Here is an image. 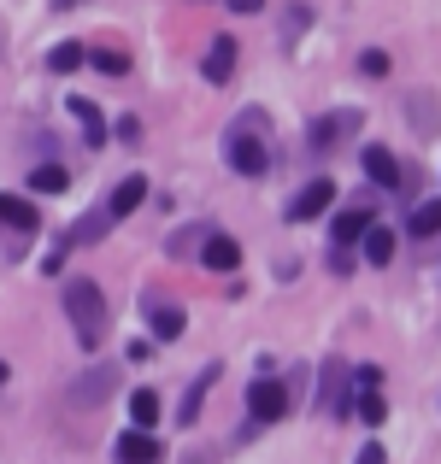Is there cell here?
<instances>
[{"label":"cell","instance_id":"1","mask_svg":"<svg viewBox=\"0 0 441 464\" xmlns=\"http://www.w3.org/2000/svg\"><path fill=\"white\" fill-rule=\"evenodd\" d=\"M65 312H71V329H77V341L83 347H101L106 341V329H113V312H106V295L89 283V276H71L65 283Z\"/></svg>","mask_w":441,"mask_h":464},{"label":"cell","instance_id":"2","mask_svg":"<svg viewBox=\"0 0 441 464\" xmlns=\"http://www.w3.org/2000/svg\"><path fill=\"white\" fill-rule=\"evenodd\" d=\"M348 400H353V364L348 359H324V376H318V411L348 418Z\"/></svg>","mask_w":441,"mask_h":464},{"label":"cell","instance_id":"3","mask_svg":"<svg viewBox=\"0 0 441 464\" xmlns=\"http://www.w3.org/2000/svg\"><path fill=\"white\" fill-rule=\"evenodd\" d=\"M289 411V388L277 382V376H260V382H248V418L253 423H277Z\"/></svg>","mask_w":441,"mask_h":464},{"label":"cell","instance_id":"4","mask_svg":"<svg viewBox=\"0 0 441 464\" xmlns=\"http://www.w3.org/2000/svg\"><path fill=\"white\" fill-rule=\"evenodd\" d=\"M224 159H230V170H236V177H265V170H271V148H265V141H253V136H230L224 141Z\"/></svg>","mask_w":441,"mask_h":464},{"label":"cell","instance_id":"5","mask_svg":"<svg viewBox=\"0 0 441 464\" xmlns=\"http://www.w3.org/2000/svg\"><path fill=\"white\" fill-rule=\"evenodd\" d=\"M329 206H336V182H306V188L289 200V224H312V218L329 212Z\"/></svg>","mask_w":441,"mask_h":464},{"label":"cell","instance_id":"6","mask_svg":"<svg viewBox=\"0 0 441 464\" xmlns=\"http://www.w3.org/2000/svg\"><path fill=\"white\" fill-rule=\"evenodd\" d=\"M348 136H359V112H329V118H318L312 130H306V141H312L318 153H329V148H341Z\"/></svg>","mask_w":441,"mask_h":464},{"label":"cell","instance_id":"7","mask_svg":"<svg viewBox=\"0 0 441 464\" xmlns=\"http://www.w3.org/2000/svg\"><path fill=\"white\" fill-rule=\"evenodd\" d=\"M113 382H118V371H113V364H94L89 376H77V388H71V400H77V406H101V400L113 394Z\"/></svg>","mask_w":441,"mask_h":464},{"label":"cell","instance_id":"8","mask_svg":"<svg viewBox=\"0 0 441 464\" xmlns=\"http://www.w3.org/2000/svg\"><path fill=\"white\" fill-rule=\"evenodd\" d=\"M118 464H159V441H153V430H130V435H118Z\"/></svg>","mask_w":441,"mask_h":464},{"label":"cell","instance_id":"9","mask_svg":"<svg viewBox=\"0 0 441 464\" xmlns=\"http://www.w3.org/2000/svg\"><path fill=\"white\" fill-rule=\"evenodd\" d=\"M201 259H206V271L230 276V271H236V265H241V241H230V236H206Z\"/></svg>","mask_w":441,"mask_h":464},{"label":"cell","instance_id":"10","mask_svg":"<svg viewBox=\"0 0 441 464\" xmlns=\"http://www.w3.org/2000/svg\"><path fill=\"white\" fill-rule=\"evenodd\" d=\"M359 165H365V177H371L377 188H400V165H395V153H388V148H365Z\"/></svg>","mask_w":441,"mask_h":464},{"label":"cell","instance_id":"11","mask_svg":"<svg viewBox=\"0 0 441 464\" xmlns=\"http://www.w3.org/2000/svg\"><path fill=\"white\" fill-rule=\"evenodd\" d=\"M182 306H165V300H147V329H153L159 341H182Z\"/></svg>","mask_w":441,"mask_h":464},{"label":"cell","instance_id":"12","mask_svg":"<svg viewBox=\"0 0 441 464\" xmlns=\"http://www.w3.org/2000/svg\"><path fill=\"white\" fill-rule=\"evenodd\" d=\"M0 224L6 229H18V236H30L35 224H42V212H35L24 194H0Z\"/></svg>","mask_w":441,"mask_h":464},{"label":"cell","instance_id":"13","mask_svg":"<svg viewBox=\"0 0 441 464\" xmlns=\"http://www.w3.org/2000/svg\"><path fill=\"white\" fill-rule=\"evenodd\" d=\"M236 53H241V47L236 42H230V35H218V42H212V53H206V82H230V71H236Z\"/></svg>","mask_w":441,"mask_h":464},{"label":"cell","instance_id":"14","mask_svg":"<svg viewBox=\"0 0 441 464\" xmlns=\"http://www.w3.org/2000/svg\"><path fill=\"white\" fill-rule=\"evenodd\" d=\"M212 382H218V364H206V371H201V382H189V394H182V406H177V423H182V430H189V423L201 418L206 388H212Z\"/></svg>","mask_w":441,"mask_h":464},{"label":"cell","instance_id":"15","mask_svg":"<svg viewBox=\"0 0 441 464\" xmlns=\"http://www.w3.org/2000/svg\"><path fill=\"white\" fill-rule=\"evenodd\" d=\"M71 118L83 124V136H89V148H101V141H106V118H101V106H94V101H83V94H71Z\"/></svg>","mask_w":441,"mask_h":464},{"label":"cell","instance_id":"16","mask_svg":"<svg viewBox=\"0 0 441 464\" xmlns=\"http://www.w3.org/2000/svg\"><path fill=\"white\" fill-rule=\"evenodd\" d=\"M371 229V206H353V212H336V224H329V236L341 241V247H353V241Z\"/></svg>","mask_w":441,"mask_h":464},{"label":"cell","instance_id":"17","mask_svg":"<svg viewBox=\"0 0 441 464\" xmlns=\"http://www.w3.org/2000/svg\"><path fill=\"white\" fill-rule=\"evenodd\" d=\"M113 224H118L113 212H89V218H77V224H71V241H65V247H94V241H101Z\"/></svg>","mask_w":441,"mask_h":464},{"label":"cell","instance_id":"18","mask_svg":"<svg viewBox=\"0 0 441 464\" xmlns=\"http://www.w3.org/2000/svg\"><path fill=\"white\" fill-rule=\"evenodd\" d=\"M142 200H147V182H142V177H124V182L113 188V200H106V212H113V218H130Z\"/></svg>","mask_w":441,"mask_h":464},{"label":"cell","instance_id":"19","mask_svg":"<svg viewBox=\"0 0 441 464\" xmlns=\"http://www.w3.org/2000/svg\"><path fill=\"white\" fill-rule=\"evenodd\" d=\"M359 247H365V259H371V265H388V259H395V236H388L383 224H371V229H365V236H359Z\"/></svg>","mask_w":441,"mask_h":464},{"label":"cell","instance_id":"20","mask_svg":"<svg viewBox=\"0 0 441 464\" xmlns=\"http://www.w3.org/2000/svg\"><path fill=\"white\" fill-rule=\"evenodd\" d=\"M130 418H136V430H153L159 423V394L153 388H136V394H130Z\"/></svg>","mask_w":441,"mask_h":464},{"label":"cell","instance_id":"21","mask_svg":"<svg viewBox=\"0 0 441 464\" xmlns=\"http://www.w3.org/2000/svg\"><path fill=\"white\" fill-rule=\"evenodd\" d=\"M412 236H418V241L441 236V200H424V206H412Z\"/></svg>","mask_w":441,"mask_h":464},{"label":"cell","instance_id":"22","mask_svg":"<svg viewBox=\"0 0 441 464\" xmlns=\"http://www.w3.org/2000/svg\"><path fill=\"white\" fill-rule=\"evenodd\" d=\"M47 65H54V71H83V65H89V47H83V42H59L54 53H47Z\"/></svg>","mask_w":441,"mask_h":464},{"label":"cell","instance_id":"23","mask_svg":"<svg viewBox=\"0 0 441 464\" xmlns=\"http://www.w3.org/2000/svg\"><path fill=\"white\" fill-rule=\"evenodd\" d=\"M65 165H35L30 170V194H59V188H65Z\"/></svg>","mask_w":441,"mask_h":464},{"label":"cell","instance_id":"24","mask_svg":"<svg viewBox=\"0 0 441 464\" xmlns=\"http://www.w3.org/2000/svg\"><path fill=\"white\" fill-rule=\"evenodd\" d=\"M89 65L106 71V77H124V71H130V53H118V47H89Z\"/></svg>","mask_w":441,"mask_h":464},{"label":"cell","instance_id":"25","mask_svg":"<svg viewBox=\"0 0 441 464\" xmlns=\"http://www.w3.org/2000/svg\"><path fill=\"white\" fill-rule=\"evenodd\" d=\"M359 423H371V430L388 423V400L377 394V388H359Z\"/></svg>","mask_w":441,"mask_h":464},{"label":"cell","instance_id":"26","mask_svg":"<svg viewBox=\"0 0 441 464\" xmlns=\"http://www.w3.org/2000/svg\"><path fill=\"white\" fill-rule=\"evenodd\" d=\"M359 71H365V77H388V53H383V47H365V53H359Z\"/></svg>","mask_w":441,"mask_h":464},{"label":"cell","instance_id":"27","mask_svg":"<svg viewBox=\"0 0 441 464\" xmlns=\"http://www.w3.org/2000/svg\"><path fill=\"white\" fill-rule=\"evenodd\" d=\"M407 118H412V124H424V130H436V112H430V106H424V94H412Z\"/></svg>","mask_w":441,"mask_h":464},{"label":"cell","instance_id":"28","mask_svg":"<svg viewBox=\"0 0 441 464\" xmlns=\"http://www.w3.org/2000/svg\"><path fill=\"white\" fill-rule=\"evenodd\" d=\"M113 136H118V141H130V148H136V141H142V124H136V118H118V124H113Z\"/></svg>","mask_w":441,"mask_h":464},{"label":"cell","instance_id":"29","mask_svg":"<svg viewBox=\"0 0 441 464\" xmlns=\"http://www.w3.org/2000/svg\"><path fill=\"white\" fill-rule=\"evenodd\" d=\"M359 464H388V453H383V447L371 441V447H365V453H359Z\"/></svg>","mask_w":441,"mask_h":464},{"label":"cell","instance_id":"30","mask_svg":"<svg viewBox=\"0 0 441 464\" xmlns=\"http://www.w3.org/2000/svg\"><path fill=\"white\" fill-rule=\"evenodd\" d=\"M230 12H265V0H224Z\"/></svg>","mask_w":441,"mask_h":464},{"label":"cell","instance_id":"31","mask_svg":"<svg viewBox=\"0 0 441 464\" xmlns=\"http://www.w3.org/2000/svg\"><path fill=\"white\" fill-rule=\"evenodd\" d=\"M6 376H12V371H6V359H0V388H6Z\"/></svg>","mask_w":441,"mask_h":464}]
</instances>
